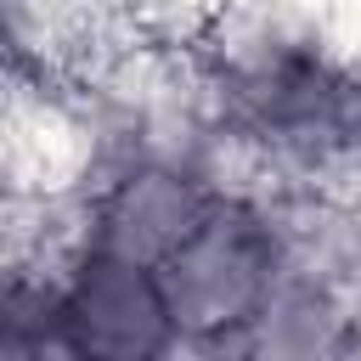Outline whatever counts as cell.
Returning a JSON list of instances; mask_svg holds the SVG:
<instances>
[{
	"label": "cell",
	"mask_w": 361,
	"mask_h": 361,
	"mask_svg": "<svg viewBox=\"0 0 361 361\" xmlns=\"http://www.w3.org/2000/svg\"><path fill=\"white\" fill-rule=\"evenodd\" d=\"M231 102L254 135L282 141L293 152L344 147L361 124V85L299 45H259L248 62H237Z\"/></svg>",
	"instance_id": "obj_3"
},
{
	"label": "cell",
	"mask_w": 361,
	"mask_h": 361,
	"mask_svg": "<svg viewBox=\"0 0 361 361\" xmlns=\"http://www.w3.org/2000/svg\"><path fill=\"white\" fill-rule=\"evenodd\" d=\"M214 197H220V186L203 180V169H192L180 158H164V152L124 158L90 192L79 243L141 259V265H164L197 231V220L214 209Z\"/></svg>",
	"instance_id": "obj_4"
},
{
	"label": "cell",
	"mask_w": 361,
	"mask_h": 361,
	"mask_svg": "<svg viewBox=\"0 0 361 361\" xmlns=\"http://www.w3.org/2000/svg\"><path fill=\"white\" fill-rule=\"evenodd\" d=\"M180 344L158 265L73 243L56 265V355L73 361H152Z\"/></svg>",
	"instance_id": "obj_2"
},
{
	"label": "cell",
	"mask_w": 361,
	"mask_h": 361,
	"mask_svg": "<svg viewBox=\"0 0 361 361\" xmlns=\"http://www.w3.org/2000/svg\"><path fill=\"white\" fill-rule=\"evenodd\" d=\"M158 276H164L180 344L248 350L271 293L288 276L282 231L259 203L220 192L214 209L197 220V231L158 265Z\"/></svg>",
	"instance_id": "obj_1"
}]
</instances>
